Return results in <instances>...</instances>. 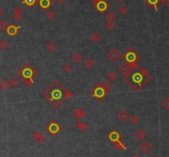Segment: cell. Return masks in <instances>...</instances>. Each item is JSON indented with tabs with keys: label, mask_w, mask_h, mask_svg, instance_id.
I'll return each instance as SVG.
<instances>
[{
	"label": "cell",
	"mask_w": 169,
	"mask_h": 157,
	"mask_svg": "<svg viewBox=\"0 0 169 157\" xmlns=\"http://www.w3.org/2000/svg\"><path fill=\"white\" fill-rule=\"evenodd\" d=\"M1 80H2V78H1V77H0V81H1Z\"/></svg>",
	"instance_id": "45"
},
{
	"label": "cell",
	"mask_w": 169,
	"mask_h": 157,
	"mask_svg": "<svg viewBox=\"0 0 169 157\" xmlns=\"http://www.w3.org/2000/svg\"><path fill=\"white\" fill-rule=\"evenodd\" d=\"M118 72L124 77V76H126V75H128L130 73H131L132 71H131V69H130V66H129L128 64H121V66L119 67Z\"/></svg>",
	"instance_id": "12"
},
{
	"label": "cell",
	"mask_w": 169,
	"mask_h": 157,
	"mask_svg": "<svg viewBox=\"0 0 169 157\" xmlns=\"http://www.w3.org/2000/svg\"><path fill=\"white\" fill-rule=\"evenodd\" d=\"M129 118H130V116H129V114H128V112L126 110H121L120 113L117 114V119L121 121V123H126V121L129 119Z\"/></svg>",
	"instance_id": "14"
},
{
	"label": "cell",
	"mask_w": 169,
	"mask_h": 157,
	"mask_svg": "<svg viewBox=\"0 0 169 157\" xmlns=\"http://www.w3.org/2000/svg\"><path fill=\"white\" fill-rule=\"evenodd\" d=\"M47 17L49 19H50V20H53V19H55V17H56V14H55V11H53V10H50L48 12H47V14H46Z\"/></svg>",
	"instance_id": "33"
},
{
	"label": "cell",
	"mask_w": 169,
	"mask_h": 157,
	"mask_svg": "<svg viewBox=\"0 0 169 157\" xmlns=\"http://www.w3.org/2000/svg\"><path fill=\"white\" fill-rule=\"evenodd\" d=\"M84 65L87 68V69H92L94 68L95 66V62L93 61L92 59H90V58H87L86 59V61L84 62Z\"/></svg>",
	"instance_id": "23"
},
{
	"label": "cell",
	"mask_w": 169,
	"mask_h": 157,
	"mask_svg": "<svg viewBox=\"0 0 169 157\" xmlns=\"http://www.w3.org/2000/svg\"><path fill=\"white\" fill-rule=\"evenodd\" d=\"M76 128L80 129L81 131L86 132L88 130V128H89V125H88L85 122H81V121H78V122L76 123Z\"/></svg>",
	"instance_id": "20"
},
{
	"label": "cell",
	"mask_w": 169,
	"mask_h": 157,
	"mask_svg": "<svg viewBox=\"0 0 169 157\" xmlns=\"http://www.w3.org/2000/svg\"><path fill=\"white\" fill-rule=\"evenodd\" d=\"M55 2L58 4H63L64 3V0H55Z\"/></svg>",
	"instance_id": "40"
},
{
	"label": "cell",
	"mask_w": 169,
	"mask_h": 157,
	"mask_svg": "<svg viewBox=\"0 0 169 157\" xmlns=\"http://www.w3.org/2000/svg\"><path fill=\"white\" fill-rule=\"evenodd\" d=\"M8 47H9V43L6 40H3L0 43V49H3V50H7Z\"/></svg>",
	"instance_id": "27"
},
{
	"label": "cell",
	"mask_w": 169,
	"mask_h": 157,
	"mask_svg": "<svg viewBox=\"0 0 169 157\" xmlns=\"http://www.w3.org/2000/svg\"><path fill=\"white\" fill-rule=\"evenodd\" d=\"M162 106L166 110H169V97L163 99V100L162 101Z\"/></svg>",
	"instance_id": "28"
},
{
	"label": "cell",
	"mask_w": 169,
	"mask_h": 157,
	"mask_svg": "<svg viewBox=\"0 0 169 157\" xmlns=\"http://www.w3.org/2000/svg\"><path fill=\"white\" fill-rule=\"evenodd\" d=\"M70 59L74 62V64H79L80 62L83 61V55L81 54V53H79L77 52V53H74V54L71 55Z\"/></svg>",
	"instance_id": "17"
},
{
	"label": "cell",
	"mask_w": 169,
	"mask_h": 157,
	"mask_svg": "<svg viewBox=\"0 0 169 157\" xmlns=\"http://www.w3.org/2000/svg\"><path fill=\"white\" fill-rule=\"evenodd\" d=\"M119 12L121 13V15H124L128 12V8L126 7V6H121L119 7Z\"/></svg>",
	"instance_id": "36"
},
{
	"label": "cell",
	"mask_w": 169,
	"mask_h": 157,
	"mask_svg": "<svg viewBox=\"0 0 169 157\" xmlns=\"http://www.w3.org/2000/svg\"><path fill=\"white\" fill-rule=\"evenodd\" d=\"M3 10L0 9V16H2V15H3Z\"/></svg>",
	"instance_id": "42"
},
{
	"label": "cell",
	"mask_w": 169,
	"mask_h": 157,
	"mask_svg": "<svg viewBox=\"0 0 169 157\" xmlns=\"http://www.w3.org/2000/svg\"><path fill=\"white\" fill-rule=\"evenodd\" d=\"M94 6L97 8V10L101 13L105 12L108 9V7H109L108 3L106 2V0H98V2Z\"/></svg>",
	"instance_id": "9"
},
{
	"label": "cell",
	"mask_w": 169,
	"mask_h": 157,
	"mask_svg": "<svg viewBox=\"0 0 169 157\" xmlns=\"http://www.w3.org/2000/svg\"><path fill=\"white\" fill-rule=\"evenodd\" d=\"M112 2H115V1H116V0H112Z\"/></svg>",
	"instance_id": "44"
},
{
	"label": "cell",
	"mask_w": 169,
	"mask_h": 157,
	"mask_svg": "<svg viewBox=\"0 0 169 157\" xmlns=\"http://www.w3.org/2000/svg\"><path fill=\"white\" fill-rule=\"evenodd\" d=\"M115 24L114 23V21H107L106 23V28L108 30H114L115 28Z\"/></svg>",
	"instance_id": "30"
},
{
	"label": "cell",
	"mask_w": 169,
	"mask_h": 157,
	"mask_svg": "<svg viewBox=\"0 0 169 157\" xmlns=\"http://www.w3.org/2000/svg\"><path fill=\"white\" fill-rule=\"evenodd\" d=\"M121 53H120L117 49H111V50L107 53V59H109V61L115 62H116L118 59H121Z\"/></svg>",
	"instance_id": "8"
},
{
	"label": "cell",
	"mask_w": 169,
	"mask_h": 157,
	"mask_svg": "<svg viewBox=\"0 0 169 157\" xmlns=\"http://www.w3.org/2000/svg\"><path fill=\"white\" fill-rule=\"evenodd\" d=\"M37 3L39 4V6L41 7L43 10L48 9V8L52 5L51 0H39Z\"/></svg>",
	"instance_id": "16"
},
{
	"label": "cell",
	"mask_w": 169,
	"mask_h": 157,
	"mask_svg": "<svg viewBox=\"0 0 169 157\" xmlns=\"http://www.w3.org/2000/svg\"><path fill=\"white\" fill-rule=\"evenodd\" d=\"M74 118L77 120H81L84 116L86 115V112L83 109H76L73 111L72 113Z\"/></svg>",
	"instance_id": "11"
},
{
	"label": "cell",
	"mask_w": 169,
	"mask_h": 157,
	"mask_svg": "<svg viewBox=\"0 0 169 157\" xmlns=\"http://www.w3.org/2000/svg\"><path fill=\"white\" fill-rule=\"evenodd\" d=\"M129 119H130V123L133 125H135L139 123V118L137 115H132L130 118H129Z\"/></svg>",
	"instance_id": "29"
},
{
	"label": "cell",
	"mask_w": 169,
	"mask_h": 157,
	"mask_svg": "<svg viewBox=\"0 0 169 157\" xmlns=\"http://www.w3.org/2000/svg\"><path fill=\"white\" fill-rule=\"evenodd\" d=\"M108 137H109L110 141H112L113 142H116L120 141V137H121V136H120V133L117 131H112L109 134Z\"/></svg>",
	"instance_id": "18"
},
{
	"label": "cell",
	"mask_w": 169,
	"mask_h": 157,
	"mask_svg": "<svg viewBox=\"0 0 169 157\" xmlns=\"http://www.w3.org/2000/svg\"><path fill=\"white\" fill-rule=\"evenodd\" d=\"M118 75L116 73V72L114 71V70H111L108 72L107 73V79H108V82H112L114 81H115V79L117 78Z\"/></svg>",
	"instance_id": "21"
},
{
	"label": "cell",
	"mask_w": 169,
	"mask_h": 157,
	"mask_svg": "<svg viewBox=\"0 0 169 157\" xmlns=\"http://www.w3.org/2000/svg\"><path fill=\"white\" fill-rule=\"evenodd\" d=\"M9 84H10V87H13V88H16V87H18L19 81H18V79L16 78V77H12V78H11V80H10Z\"/></svg>",
	"instance_id": "25"
},
{
	"label": "cell",
	"mask_w": 169,
	"mask_h": 157,
	"mask_svg": "<svg viewBox=\"0 0 169 157\" xmlns=\"http://www.w3.org/2000/svg\"><path fill=\"white\" fill-rule=\"evenodd\" d=\"M131 157H139V155L137 154V153H134L131 155Z\"/></svg>",
	"instance_id": "41"
},
{
	"label": "cell",
	"mask_w": 169,
	"mask_h": 157,
	"mask_svg": "<svg viewBox=\"0 0 169 157\" xmlns=\"http://www.w3.org/2000/svg\"><path fill=\"white\" fill-rule=\"evenodd\" d=\"M90 95L93 98H95L97 101H101L106 97L107 94H106L104 90L101 88V85L98 84V85H97L95 87H93L92 89L90 90Z\"/></svg>",
	"instance_id": "5"
},
{
	"label": "cell",
	"mask_w": 169,
	"mask_h": 157,
	"mask_svg": "<svg viewBox=\"0 0 169 157\" xmlns=\"http://www.w3.org/2000/svg\"><path fill=\"white\" fill-rule=\"evenodd\" d=\"M124 0H118L119 3H122V2H124Z\"/></svg>",
	"instance_id": "43"
},
{
	"label": "cell",
	"mask_w": 169,
	"mask_h": 157,
	"mask_svg": "<svg viewBox=\"0 0 169 157\" xmlns=\"http://www.w3.org/2000/svg\"><path fill=\"white\" fill-rule=\"evenodd\" d=\"M101 39V35L98 32H93L91 35V40H92L93 42H97L99 41Z\"/></svg>",
	"instance_id": "26"
},
{
	"label": "cell",
	"mask_w": 169,
	"mask_h": 157,
	"mask_svg": "<svg viewBox=\"0 0 169 157\" xmlns=\"http://www.w3.org/2000/svg\"><path fill=\"white\" fill-rule=\"evenodd\" d=\"M33 137L35 138V142H36L38 144H44L46 142V137L43 136V134L41 133L40 132L36 131L33 133Z\"/></svg>",
	"instance_id": "13"
},
{
	"label": "cell",
	"mask_w": 169,
	"mask_h": 157,
	"mask_svg": "<svg viewBox=\"0 0 169 157\" xmlns=\"http://www.w3.org/2000/svg\"><path fill=\"white\" fill-rule=\"evenodd\" d=\"M10 87L9 82H8L6 80H1L0 81V90L3 91H7Z\"/></svg>",
	"instance_id": "22"
},
{
	"label": "cell",
	"mask_w": 169,
	"mask_h": 157,
	"mask_svg": "<svg viewBox=\"0 0 169 157\" xmlns=\"http://www.w3.org/2000/svg\"><path fill=\"white\" fill-rule=\"evenodd\" d=\"M63 70L65 73H69V72H71V70H72V67L69 64H64L63 66Z\"/></svg>",
	"instance_id": "37"
},
{
	"label": "cell",
	"mask_w": 169,
	"mask_h": 157,
	"mask_svg": "<svg viewBox=\"0 0 169 157\" xmlns=\"http://www.w3.org/2000/svg\"><path fill=\"white\" fill-rule=\"evenodd\" d=\"M35 2H36V0H23V3L27 5L28 7H32L35 3Z\"/></svg>",
	"instance_id": "35"
},
{
	"label": "cell",
	"mask_w": 169,
	"mask_h": 157,
	"mask_svg": "<svg viewBox=\"0 0 169 157\" xmlns=\"http://www.w3.org/2000/svg\"><path fill=\"white\" fill-rule=\"evenodd\" d=\"M121 58L127 62V64L137 62V61L141 60V56L133 48H129L127 51L121 56Z\"/></svg>",
	"instance_id": "4"
},
{
	"label": "cell",
	"mask_w": 169,
	"mask_h": 157,
	"mask_svg": "<svg viewBox=\"0 0 169 157\" xmlns=\"http://www.w3.org/2000/svg\"><path fill=\"white\" fill-rule=\"evenodd\" d=\"M139 151L144 155H148V154L150 153L151 151H152V150H153V145L151 144L149 142L144 141V142H143L139 145Z\"/></svg>",
	"instance_id": "7"
},
{
	"label": "cell",
	"mask_w": 169,
	"mask_h": 157,
	"mask_svg": "<svg viewBox=\"0 0 169 157\" xmlns=\"http://www.w3.org/2000/svg\"><path fill=\"white\" fill-rule=\"evenodd\" d=\"M46 49L49 52H55L57 49V45L54 43V42H49L47 44H46Z\"/></svg>",
	"instance_id": "24"
},
{
	"label": "cell",
	"mask_w": 169,
	"mask_h": 157,
	"mask_svg": "<svg viewBox=\"0 0 169 157\" xmlns=\"http://www.w3.org/2000/svg\"><path fill=\"white\" fill-rule=\"evenodd\" d=\"M116 18V16H115V14L114 12H110L107 14V16H106V19H107L109 21H114V20Z\"/></svg>",
	"instance_id": "34"
},
{
	"label": "cell",
	"mask_w": 169,
	"mask_h": 157,
	"mask_svg": "<svg viewBox=\"0 0 169 157\" xmlns=\"http://www.w3.org/2000/svg\"><path fill=\"white\" fill-rule=\"evenodd\" d=\"M8 23L7 21L3 20V21H0V29H1L3 31H5L8 28Z\"/></svg>",
	"instance_id": "31"
},
{
	"label": "cell",
	"mask_w": 169,
	"mask_h": 157,
	"mask_svg": "<svg viewBox=\"0 0 169 157\" xmlns=\"http://www.w3.org/2000/svg\"><path fill=\"white\" fill-rule=\"evenodd\" d=\"M100 85H101V88L105 91V92L108 95L109 92H110V91L112 90V84H111V82H108V81H105V82H103L102 83H100Z\"/></svg>",
	"instance_id": "19"
},
{
	"label": "cell",
	"mask_w": 169,
	"mask_h": 157,
	"mask_svg": "<svg viewBox=\"0 0 169 157\" xmlns=\"http://www.w3.org/2000/svg\"><path fill=\"white\" fill-rule=\"evenodd\" d=\"M115 147L116 148V149L118 150H123V149H126V146H124V143L121 142H115Z\"/></svg>",
	"instance_id": "32"
},
{
	"label": "cell",
	"mask_w": 169,
	"mask_h": 157,
	"mask_svg": "<svg viewBox=\"0 0 169 157\" xmlns=\"http://www.w3.org/2000/svg\"><path fill=\"white\" fill-rule=\"evenodd\" d=\"M38 71L34 68L32 65L29 62L25 64L17 72V75L21 78H23V82L27 88H30L32 86L34 83V80L38 76Z\"/></svg>",
	"instance_id": "3"
},
{
	"label": "cell",
	"mask_w": 169,
	"mask_h": 157,
	"mask_svg": "<svg viewBox=\"0 0 169 157\" xmlns=\"http://www.w3.org/2000/svg\"><path fill=\"white\" fill-rule=\"evenodd\" d=\"M73 96V92L68 91L59 81H55L43 93V97L55 109H59L63 103Z\"/></svg>",
	"instance_id": "1"
},
{
	"label": "cell",
	"mask_w": 169,
	"mask_h": 157,
	"mask_svg": "<svg viewBox=\"0 0 169 157\" xmlns=\"http://www.w3.org/2000/svg\"><path fill=\"white\" fill-rule=\"evenodd\" d=\"M47 131L50 132L52 135H56L61 131V126L60 124L56 122V121H52L51 123H50L46 127Z\"/></svg>",
	"instance_id": "6"
},
{
	"label": "cell",
	"mask_w": 169,
	"mask_h": 157,
	"mask_svg": "<svg viewBox=\"0 0 169 157\" xmlns=\"http://www.w3.org/2000/svg\"><path fill=\"white\" fill-rule=\"evenodd\" d=\"M13 19H14L16 21H20L21 19H23V16L21 14H13Z\"/></svg>",
	"instance_id": "39"
},
{
	"label": "cell",
	"mask_w": 169,
	"mask_h": 157,
	"mask_svg": "<svg viewBox=\"0 0 169 157\" xmlns=\"http://www.w3.org/2000/svg\"><path fill=\"white\" fill-rule=\"evenodd\" d=\"M20 28H21L20 26H17L15 25H8V28L6 30V32H7V34L8 35H9V36L13 37V36H15V35L17 34V32H18V30Z\"/></svg>",
	"instance_id": "10"
},
{
	"label": "cell",
	"mask_w": 169,
	"mask_h": 157,
	"mask_svg": "<svg viewBox=\"0 0 169 157\" xmlns=\"http://www.w3.org/2000/svg\"><path fill=\"white\" fill-rule=\"evenodd\" d=\"M21 12H23V10H21V8L20 7H16L14 8V10H13V13L14 14H21Z\"/></svg>",
	"instance_id": "38"
},
{
	"label": "cell",
	"mask_w": 169,
	"mask_h": 157,
	"mask_svg": "<svg viewBox=\"0 0 169 157\" xmlns=\"http://www.w3.org/2000/svg\"><path fill=\"white\" fill-rule=\"evenodd\" d=\"M135 138L137 139V140L143 141L144 139L147 137V133H146V132L144 131V129L139 128V129H138L135 131Z\"/></svg>",
	"instance_id": "15"
},
{
	"label": "cell",
	"mask_w": 169,
	"mask_h": 157,
	"mask_svg": "<svg viewBox=\"0 0 169 157\" xmlns=\"http://www.w3.org/2000/svg\"><path fill=\"white\" fill-rule=\"evenodd\" d=\"M139 72L132 71L128 75L124 76V81L130 85L134 91L139 92L143 89L147 83L151 81V76L145 68L139 66Z\"/></svg>",
	"instance_id": "2"
}]
</instances>
